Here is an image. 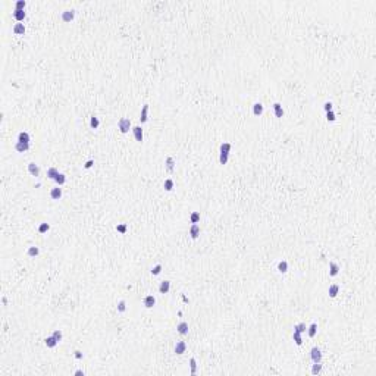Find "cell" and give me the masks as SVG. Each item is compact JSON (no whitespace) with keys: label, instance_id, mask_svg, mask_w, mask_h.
I'll return each mask as SVG.
<instances>
[{"label":"cell","instance_id":"cell-5","mask_svg":"<svg viewBox=\"0 0 376 376\" xmlns=\"http://www.w3.org/2000/svg\"><path fill=\"white\" fill-rule=\"evenodd\" d=\"M132 132H134L135 140H137L138 143H143V128H141L140 125L134 126V128H132Z\"/></svg>","mask_w":376,"mask_h":376},{"label":"cell","instance_id":"cell-37","mask_svg":"<svg viewBox=\"0 0 376 376\" xmlns=\"http://www.w3.org/2000/svg\"><path fill=\"white\" fill-rule=\"evenodd\" d=\"M125 310H126V303L124 300H121V301L118 303V312H119V313H124Z\"/></svg>","mask_w":376,"mask_h":376},{"label":"cell","instance_id":"cell-3","mask_svg":"<svg viewBox=\"0 0 376 376\" xmlns=\"http://www.w3.org/2000/svg\"><path fill=\"white\" fill-rule=\"evenodd\" d=\"M74 18H75V10L74 9H68V10L62 12V21L63 22H71Z\"/></svg>","mask_w":376,"mask_h":376},{"label":"cell","instance_id":"cell-26","mask_svg":"<svg viewBox=\"0 0 376 376\" xmlns=\"http://www.w3.org/2000/svg\"><path fill=\"white\" fill-rule=\"evenodd\" d=\"M307 332H309V336H310V338H313V336L316 335V332H317V323H312V325L309 326Z\"/></svg>","mask_w":376,"mask_h":376},{"label":"cell","instance_id":"cell-10","mask_svg":"<svg viewBox=\"0 0 376 376\" xmlns=\"http://www.w3.org/2000/svg\"><path fill=\"white\" fill-rule=\"evenodd\" d=\"M50 197L53 199V200H59L60 197H62V188L57 185L56 188H51V191H50Z\"/></svg>","mask_w":376,"mask_h":376},{"label":"cell","instance_id":"cell-4","mask_svg":"<svg viewBox=\"0 0 376 376\" xmlns=\"http://www.w3.org/2000/svg\"><path fill=\"white\" fill-rule=\"evenodd\" d=\"M185 350H187V344H185L184 341H178V342L175 344L173 351H175L176 354H184V353H185Z\"/></svg>","mask_w":376,"mask_h":376},{"label":"cell","instance_id":"cell-28","mask_svg":"<svg viewBox=\"0 0 376 376\" xmlns=\"http://www.w3.org/2000/svg\"><path fill=\"white\" fill-rule=\"evenodd\" d=\"M293 339H294V342H295L297 345H301V344H303V338H301V334H300V332H297V331H294Z\"/></svg>","mask_w":376,"mask_h":376},{"label":"cell","instance_id":"cell-15","mask_svg":"<svg viewBox=\"0 0 376 376\" xmlns=\"http://www.w3.org/2000/svg\"><path fill=\"white\" fill-rule=\"evenodd\" d=\"M169 290H170V281H163V282H160V287H159L160 294H167Z\"/></svg>","mask_w":376,"mask_h":376},{"label":"cell","instance_id":"cell-42","mask_svg":"<svg viewBox=\"0 0 376 376\" xmlns=\"http://www.w3.org/2000/svg\"><path fill=\"white\" fill-rule=\"evenodd\" d=\"M326 119H328V121H331V122H334L335 119H336V116H335L334 110H329V112H326Z\"/></svg>","mask_w":376,"mask_h":376},{"label":"cell","instance_id":"cell-41","mask_svg":"<svg viewBox=\"0 0 376 376\" xmlns=\"http://www.w3.org/2000/svg\"><path fill=\"white\" fill-rule=\"evenodd\" d=\"M162 272V264H156L153 269H151V275H159Z\"/></svg>","mask_w":376,"mask_h":376},{"label":"cell","instance_id":"cell-12","mask_svg":"<svg viewBox=\"0 0 376 376\" xmlns=\"http://www.w3.org/2000/svg\"><path fill=\"white\" fill-rule=\"evenodd\" d=\"M13 33H15L16 35H24V33H25V25H24V24H21V22L15 24V27H13Z\"/></svg>","mask_w":376,"mask_h":376},{"label":"cell","instance_id":"cell-14","mask_svg":"<svg viewBox=\"0 0 376 376\" xmlns=\"http://www.w3.org/2000/svg\"><path fill=\"white\" fill-rule=\"evenodd\" d=\"M339 273V266L335 262H329V275L331 276H336Z\"/></svg>","mask_w":376,"mask_h":376},{"label":"cell","instance_id":"cell-20","mask_svg":"<svg viewBox=\"0 0 376 376\" xmlns=\"http://www.w3.org/2000/svg\"><path fill=\"white\" fill-rule=\"evenodd\" d=\"M176 329H178V332L181 335H187L188 334V323L187 322H181L178 326H176Z\"/></svg>","mask_w":376,"mask_h":376},{"label":"cell","instance_id":"cell-13","mask_svg":"<svg viewBox=\"0 0 376 376\" xmlns=\"http://www.w3.org/2000/svg\"><path fill=\"white\" fill-rule=\"evenodd\" d=\"M273 110H275V116L276 118H284V109L281 103H275L273 104Z\"/></svg>","mask_w":376,"mask_h":376},{"label":"cell","instance_id":"cell-47","mask_svg":"<svg viewBox=\"0 0 376 376\" xmlns=\"http://www.w3.org/2000/svg\"><path fill=\"white\" fill-rule=\"evenodd\" d=\"M75 375H77V376H81V375H83V376H84V372H83V370H77V372H75Z\"/></svg>","mask_w":376,"mask_h":376},{"label":"cell","instance_id":"cell-6","mask_svg":"<svg viewBox=\"0 0 376 376\" xmlns=\"http://www.w3.org/2000/svg\"><path fill=\"white\" fill-rule=\"evenodd\" d=\"M147 119H149V104H144V106H143V109H141L140 122H141V124H144V122H147Z\"/></svg>","mask_w":376,"mask_h":376},{"label":"cell","instance_id":"cell-31","mask_svg":"<svg viewBox=\"0 0 376 376\" xmlns=\"http://www.w3.org/2000/svg\"><path fill=\"white\" fill-rule=\"evenodd\" d=\"M190 367H191V375H196L197 373V363H196V359H190Z\"/></svg>","mask_w":376,"mask_h":376},{"label":"cell","instance_id":"cell-7","mask_svg":"<svg viewBox=\"0 0 376 376\" xmlns=\"http://www.w3.org/2000/svg\"><path fill=\"white\" fill-rule=\"evenodd\" d=\"M190 235H191L193 240L199 238V235H200V226H199L197 223H193V225H191V228H190Z\"/></svg>","mask_w":376,"mask_h":376},{"label":"cell","instance_id":"cell-35","mask_svg":"<svg viewBox=\"0 0 376 376\" xmlns=\"http://www.w3.org/2000/svg\"><path fill=\"white\" fill-rule=\"evenodd\" d=\"M306 323H298V325H295L294 326V331H297V332H300V334H303V332H306Z\"/></svg>","mask_w":376,"mask_h":376},{"label":"cell","instance_id":"cell-32","mask_svg":"<svg viewBox=\"0 0 376 376\" xmlns=\"http://www.w3.org/2000/svg\"><path fill=\"white\" fill-rule=\"evenodd\" d=\"M228 159H229V154H228V153H220V156H219L220 165H226V163H228Z\"/></svg>","mask_w":376,"mask_h":376},{"label":"cell","instance_id":"cell-27","mask_svg":"<svg viewBox=\"0 0 376 376\" xmlns=\"http://www.w3.org/2000/svg\"><path fill=\"white\" fill-rule=\"evenodd\" d=\"M99 125H100V121H99V118L97 116H91V119H90V126L93 128V129H97L99 128Z\"/></svg>","mask_w":376,"mask_h":376},{"label":"cell","instance_id":"cell-16","mask_svg":"<svg viewBox=\"0 0 376 376\" xmlns=\"http://www.w3.org/2000/svg\"><path fill=\"white\" fill-rule=\"evenodd\" d=\"M28 149H30V144H28V143H16V144H15V150L19 151V153H24V151H27Z\"/></svg>","mask_w":376,"mask_h":376},{"label":"cell","instance_id":"cell-18","mask_svg":"<svg viewBox=\"0 0 376 376\" xmlns=\"http://www.w3.org/2000/svg\"><path fill=\"white\" fill-rule=\"evenodd\" d=\"M44 344L47 345V348H54L56 344H57V341H56V338L51 335V336H47V338L44 339Z\"/></svg>","mask_w":376,"mask_h":376},{"label":"cell","instance_id":"cell-29","mask_svg":"<svg viewBox=\"0 0 376 376\" xmlns=\"http://www.w3.org/2000/svg\"><path fill=\"white\" fill-rule=\"evenodd\" d=\"M231 149H232V146H231L229 143H222V144H220V153H228V154H229Z\"/></svg>","mask_w":376,"mask_h":376},{"label":"cell","instance_id":"cell-25","mask_svg":"<svg viewBox=\"0 0 376 376\" xmlns=\"http://www.w3.org/2000/svg\"><path fill=\"white\" fill-rule=\"evenodd\" d=\"M278 270H279L281 273H285V272L288 270V263H287L285 260L279 262V263H278Z\"/></svg>","mask_w":376,"mask_h":376},{"label":"cell","instance_id":"cell-21","mask_svg":"<svg viewBox=\"0 0 376 376\" xmlns=\"http://www.w3.org/2000/svg\"><path fill=\"white\" fill-rule=\"evenodd\" d=\"M253 113H254L256 116H260V115L263 113V104H262V103H254V106H253Z\"/></svg>","mask_w":376,"mask_h":376},{"label":"cell","instance_id":"cell-39","mask_svg":"<svg viewBox=\"0 0 376 376\" xmlns=\"http://www.w3.org/2000/svg\"><path fill=\"white\" fill-rule=\"evenodd\" d=\"M53 336L56 338V341H57V342H60V341H62V338H63V334H62V331H60V329H56V331L53 332Z\"/></svg>","mask_w":376,"mask_h":376},{"label":"cell","instance_id":"cell-9","mask_svg":"<svg viewBox=\"0 0 376 376\" xmlns=\"http://www.w3.org/2000/svg\"><path fill=\"white\" fill-rule=\"evenodd\" d=\"M30 134L27 132V131H21L19 134H18V143H28L30 144Z\"/></svg>","mask_w":376,"mask_h":376},{"label":"cell","instance_id":"cell-30","mask_svg":"<svg viewBox=\"0 0 376 376\" xmlns=\"http://www.w3.org/2000/svg\"><path fill=\"white\" fill-rule=\"evenodd\" d=\"M173 167H175V160H173V157H167L166 159V169L169 172H173Z\"/></svg>","mask_w":376,"mask_h":376},{"label":"cell","instance_id":"cell-2","mask_svg":"<svg viewBox=\"0 0 376 376\" xmlns=\"http://www.w3.org/2000/svg\"><path fill=\"white\" fill-rule=\"evenodd\" d=\"M310 357H312L313 363H320L322 362V351L317 347H313L310 350Z\"/></svg>","mask_w":376,"mask_h":376},{"label":"cell","instance_id":"cell-23","mask_svg":"<svg viewBox=\"0 0 376 376\" xmlns=\"http://www.w3.org/2000/svg\"><path fill=\"white\" fill-rule=\"evenodd\" d=\"M27 254H28L30 257H37V256L40 254V248H38V247H34V246H33V247H30V248H28V251H27Z\"/></svg>","mask_w":376,"mask_h":376},{"label":"cell","instance_id":"cell-17","mask_svg":"<svg viewBox=\"0 0 376 376\" xmlns=\"http://www.w3.org/2000/svg\"><path fill=\"white\" fill-rule=\"evenodd\" d=\"M154 304H156V298H154L153 295H147V297L144 298V306H146L147 309H151Z\"/></svg>","mask_w":376,"mask_h":376},{"label":"cell","instance_id":"cell-45","mask_svg":"<svg viewBox=\"0 0 376 376\" xmlns=\"http://www.w3.org/2000/svg\"><path fill=\"white\" fill-rule=\"evenodd\" d=\"M93 163H94V160H88V162L84 165V167H85V169H90V167L93 166Z\"/></svg>","mask_w":376,"mask_h":376},{"label":"cell","instance_id":"cell-46","mask_svg":"<svg viewBox=\"0 0 376 376\" xmlns=\"http://www.w3.org/2000/svg\"><path fill=\"white\" fill-rule=\"evenodd\" d=\"M75 359L81 360V359H83V353H81V351H75Z\"/></svg>","mask_w":376,"mask_h":376},{"label":"cell","instance_id":"cell-34","mask_svg":"<svg viewBox=\"0 0 376 376\" xmlns=\"http://www.w3.org/2000/svg\"><path fill=\"white\" fill-rule=\"evenodd\" d=\"M190 219H191V223H197V222L200 220V213H199V212H193L191 216H190Z\"/></svg>","mask_w":376,"mask_h":376},{"label":"cell","instance_id":"cell-38","mask_svg":"<svg viewBox=\"0 0 376 376\" xmlns=\"http://www.w3.org/2000/svg\"><path fill=\"white\" fill-rule=\"evenodd\" d=\"M49 229H50V225H49V223H41V225L38 226V232H40V234H44V232H47Z\"/></svg>","mask_w":376,"mask_h":376},{"label":"cell","instance_id":"cell-43","mask_svg":"<svg viewBox=\"0 0 376 376\" xmlns=\"http://www.w3.org/2000/svg\"><path fill=\"white\" fill-rule=\"evenodd\" d=\"M116 231H118V232H121V234H125V232H126V225H125V223H119V225L116 226Z\"/></svg>","mask_w":376,"mask_h":376},{"label":"cell","instance_id":"cell-8","mask_svg":"<svg viewBox=\"0 0 376 376\" xmlns=\"http://www.w3.org/2000/svg\"><path fill=\"white\" fill-rule=\"evenodd\" d=\"M28 172H30L33 176H40V167H38V165H35L34 162H31V163L28 165Z\"/></svg>","mask_w":376,"mask_h":376},{"label":"cell","instance_id":"cell-19","mask_svg":"<svg viewBox=\"0 0 376 376\" xmlns=\"http://www.w3.org/2000/svg\"><path fill=\"white\" fill-rule=\"evenodd\" d=\"M339 293V285H336V284H332L331 287H329V290H328V294H329V297L331 298H335L336 295Z\"/></svg>","mask_w":376,"mask_h":376},{"label":"cell","instance_id":"cell-11","mask_svg":"<svg viewBox=\"0 0 376 376\" xmlns=\"http://www.w3.org/2000/svg\"><path fill=\"white\" fill-rule=\"evenodd\" d=\"M25 16H27L25 10H19V9H15V12H13V18H15L18 22H22V21L25 19Z\"/></svg>","mask_w":376,"mask_h":376},{"label":"cell","instance_id":"cell-33","mask_svg":"<svg viewBox=\"0 0 376 376\" xmlns=\"http://www.w3.org/2000/svg\"><path fill=\"white\" fill-rule=\"evenodd\" d=\"M320 372H322V364H320V363H314L313 367H312V373H313V375H317V373H320Z\"/></svg>","mask_w":376,"mask_h":376},{"label":"cell","instance_id":"cell-36","mask_svg":"<svg viewBox=\"0 0 376 376\" xmlns=\"http://www.w3.org/2000/svg\"><path fill=\"white\" fill-rule=\"evenodd\" d=\"M25 4H27V1H25V0H18V1L15 3V9L24 10V9H25Z\"/></svg>","mask_w":376,"mask_h":376},{"label":"cell","instance_id":"cell-44","mask_svg":"<svg viewBox=\"0 0 376 376\" xmlns=\"http://www.w3.org/2000/svg\"><path fill=\"white\" fill-rule=\"evenodd\" d=\"M323 107H325V110L326 112H329V110H332V107H334V104L331 103V101H326L325 104H323Z\"/></svg>","mask_w":376,"mask_h":376},{"label":"cell","instance_id":"cell-40","mask_svg":"<svg viewBox=\"0 0 376 376\" xmlns=\"http://www.w3.org/2000/svg\"><path fill=\"white\" fill-rule=\"evenodd\" d=\"M165 190L166 191H172L173 190V181L172 179H166L165 181Z\"/></svg>","mask_w":376,"mask_h":376},{"label":"cell","instance_id":"cell-22","mask_svg":"<svg viewBox=\"0 0 376 376\" xmlns=\"http://www.w3.org/2000/svg\"><path fill=\"white\" fill-rule=\"evenodd\" d=\"M54 182H56L59 187H60V185H63V184L66 182V176H65V173H60V172H59V173H57V176L54 178Z\"/></svg>","mask_w":376,"mask_h":376},{"label":"cell","instance_id":"cell-24","mask_svg":"<svg viewBox=\"0 0 376 376\" xmlns=\"http://www.w3.org/2000/svg\"><path fill=\"white\" fill-rule=\"evenodd\" d=\"M57 173H59V170L56 167H49L47 169V178H50V179H54L57 176Z\"/></svg>","mask_w":376,"mask_h":376},{"label":"cell","instance_id":"cell-1","mask_svg":"<svg viewBox=\"0 0 376 376\" xmlns=\"http://www.w3.org/2000/svg\"><path fill=\"white\" fill-rule=\"evenodd\" d=\"M118 128L121 129L122 134H126V132L129 131V128H131V121H129V118H122V119H119V121H118Z\"/></svg>","mask_w":376,"mask_h":376}]
</instances>
